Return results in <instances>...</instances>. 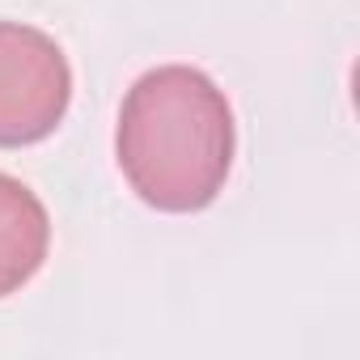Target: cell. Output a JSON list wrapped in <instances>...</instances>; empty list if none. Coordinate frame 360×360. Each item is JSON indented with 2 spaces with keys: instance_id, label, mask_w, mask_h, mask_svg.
I'll use <instances>...</instances> for the list:
<instances>
[{
  "instance_id": "6da1fadb",
  "label": "cell",
  "mask_w": 360,
  "mask_h": 360,
  "mask_svg": "<svg viewBox=\"0 0 360 360\" xmlns=\"http://www.w3.org/2000/svg\"><path fill=\"white\" fill-rule=\"evenodd\" d=\"M238 127L225 89L191 68L161 64L144 72L123 106L115 153L127 187L157 212L208 208L233 169Z\"/></svg>"
},
{
  "instance_id": "3957f363",
  "label": "cell",
  "mask_w": 360,
  "mask_h": 360,
  "mask_svg": "<svg viewBox=\"0 0 360 360\" xmlns=\"http://www.w3.org/2000/svg\"><path fill=\"white\" fill-rule=\"evenodd\" d=\"M51 246V221L43 200L13 174H0V301L22 292Z\"/></svg>"
},
{
  "instance_id": "7a4b0ae2",
  "label": "cell",
  "mask_w": 360,
  "mask_h": 360,
  "mask_svg": "<svg viewBox=\"0 0 360 360\" xmlns=\"http://www.w3.org/2000/svg\"><path fill=\"white\" fill-rule=\"evenodd\" d=\"M72 102V68L60 43L26 22H0V148L47 140Z\"/></svg>"
}]
</instances>
